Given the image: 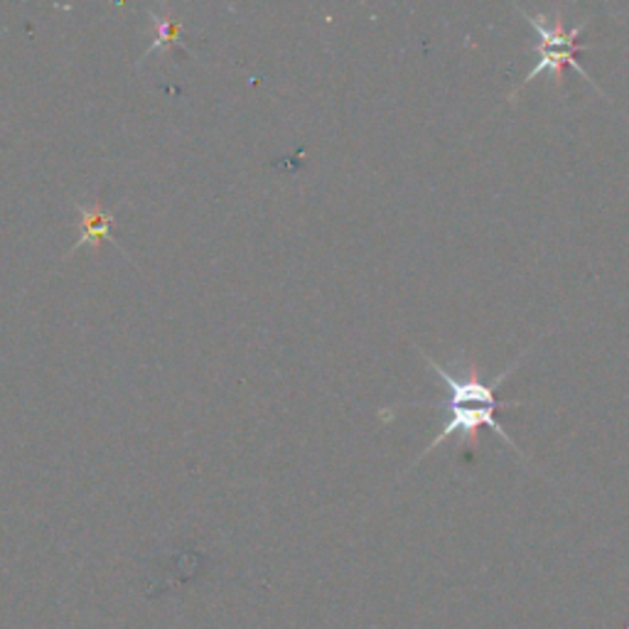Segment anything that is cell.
Returning <instances> with one entry per match:
<instances>
[{"label":"cell","mask_w":629,"mask_h":629,"mask_svg":"<svg viewBox=\"0 0 629 629\" xmlns=\"http://www.w3.org/2000/svg\"><path fill=\"white\" fill-rule=\"evenodd\" d=\"M423 359L428 361V365H431V369L435 371L437 377H441V381L447 386V398H445V402L416 404V406L443 408V411H447V423L443 425V431L433 437V443L425 447V451L421 453V457H418L416 462H421L428 453H433L437 445L445 443L447 437H453L457 433H460L465 437V443L474 451V447H478V443H480V431H482V428H492V431L497 433L504 443H509L514 451H517L519 455H523L521 447L511 441V435L504 431L502 423L497 421V416H494V414H497V408H517V406L523 404V402H502V398H497L499 384L511 374L514 369H517V365H519L521 359L514 361V365L507 371H504V374H499L497 379H494L492 384H484V381L480 379L478 365L467 367V377L457 379L445 367L437 365V361L431 355H425V351H423Z\"/></svg>","instance_id":"6da1fadb"},{"label":"cell","mask_w":629,"mask_h":629,"mask_svg":"<svg viewBox=\"0 0 629 629\" xmlns=\"http://www.w3.org/2000/svg\"><path fill=\"white\" fill-rule=\"evenodd\" d=\"M519 13L527 17V23L533 27V30L539 33V45H533L531 50L539 54V62H536V66H533V70L527 74V79H521V84L517 89H514L511 94H509V101H514L517 99V94L527 87L529 82H533L536 79V76L541 74V72H554L556 74V87L560 89L564 87V82H566V66H574V70L583 76V79L590 84V87H593L597 94H603V89L597 87V84L590 79V74L583 70V66H580V62L576 60V54L580 52V50H585L583 45L578 42V37H580V33L585 30V27L590 25V21H583L580 25H576V27H566V17H564V8H558L556 11V15H554V21H548L546 15L543 13H527L523 11V8H519Z\"/></svg>","instance_id":"7a4b0ae2"},{"label":"cell","mask_w":629,"mask_h":629,"mask_svg":"<svg viewBox=\"0 0 629 629\" xmlns=\"http://www.w3.org/2000/svg\"><path fill=\"white\" fill-rule=\"evenodd\" d=\"M113 212L109 209H103L101 202H94V205H79V239L70 249V254L79 251L82 246H94L97 249L99 244L109 242V244H116L111 234V224H113ZM66 254V256H70Z\"/></svg>","instance_id":"3957f363"},{"label":"cell","mask_w":629,"mask_h":629,"mask_svg":"<svg viewBox=\"0 0 629 629\" xmlns=\"http://www.w3.org/2000/svg\"><path fill=\"white\" fill-rule=\"evenodd\" d=\"M148 15H150V21H152V25H156V40H152L150 45H148V50L143 52V57L138 62H143L146 60L148 54H152L156 50H160V47H175V45H183L180 42V35H183V30H185V25H183V21H177V17L173 15V11H156V8H150L148 11ZM185 47V45H183Z\"/></svg>","instance_id":"277c9868"}]
</instances>
